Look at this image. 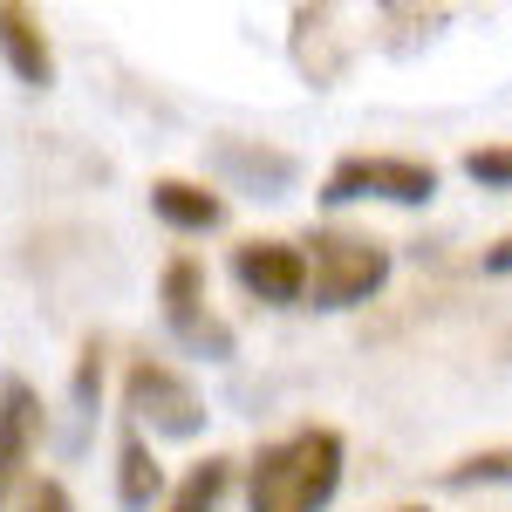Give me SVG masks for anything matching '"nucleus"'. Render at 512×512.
Listing matches in <instances>:
<instances>
[{"label": "nucleus", "mask_w": 512, "mask_h": 512, "mask_svg": "<svg viewBox=\"0 0 512 512\" xmlns=\"http://www.w3.org/2000/svg\"><path fill=\"white\" fill-rule=\"evenodd\" d=\"M342 465H349V444L328 424L274 437L246 465V512H328V499L342 492Z\"/></svg>", "instance_id": "obj_1"}, {"label": "nucleus", "mask_w": 512, "mask_h": 512, "mask_svg": "<svg viewBox=\"0 0 512 512\" xmlns=\"http://www.w3.org/2000/svg\"><path fill=\"white\" fill-rule=\"evenodd\" d=\"M390 287V246L369 233H342V226H321L308 239V308H362Z\"/></svg>", "instance_id": "obj_2"}, {"label": "nucleus", "mask_w": 512, "mask_h": 512, "mask_svg": "<svg viewBox=\"0 0 512 512\" xmlns=\"http://www.w3.org/2000/svg\"><path fill=\"white\" fill-rule=\"evenodd\" d=\"M123 417H130L137 431L164 437V444H192V437H205V424H212V410H205V396L192 390V376H178L171 362H151V355H137V362L123 369Z\"/></svg>", "instance_id": "obj_3"}, {"label": "nucleus", "mask_w": 512, "mask_h": 512, "mask_svg": "<svg viewBox=\"0 0 512 512\" xmlns=\"http://www.w3.org/2000/svg\"><path fill=\"white\" fill-rule=\"evenodd\" d=\"M158 315H164V335H171L185 355H198V362H233L239 335L219 321L212 287H205V267H198L192 253H178V260L164 267V280H158Z\"/></svg>", "instance_id": "obj_4"}, {"label": "nucleus", "mask_w": 512, "mask_h": 512, "mask_svg": "<svg viewBox=\"0 0 512 512\" xmlns=\"http://www.w3.org/2000/svg\"><path fill=\"white\" fill-rule=\"evenodd\" d=\"M321 205H355V198H383V205H431L437 198V164L424 158H383V151H349L328 164Z\"/></svg>", "instance_id": "obj_5"}, {"label": "nucleus", "mask_w": 512, "mask_h": 512, "mask_svg": "<svg viewBox=\"0 0 512 512\" xmlns=\"http://www.w3.org/2000/svg\"><path fill=\"white\" fill-rule=\"evenodd\" d=\"M233 280L267 301V308H301L308 301V246L294 239H246L233 246Z\"/></svg>", "instance_id": "obj_6"}, {"label": "nucleus", "mask_w": 512, "mask_h": 512, "mask_svg": "<svg viewBox=\"0 0 512 512\" xmlns=\"http://www.w3.org/2000/svg\"><path fill=\"white\" fill-rule=\"evenodd\" d=\"M212 171L239 185V192L253 198H287L301 185V158H287V151H267V144H253V137H219L212 144Z\"/></svg>", "instance_id": "obj_7"}, {"label": "nucleus", "mask_w": 512, "mask_h": 512, "mask_svg": "<svg viewBox=\"0 0 512 512\" xmlns=\"http://www.w3.org/2000/svg\"><path fill=\"white\" fill-rule=\"evenodd\" d=\"M35 437H41V396L28 390L21 376H7V383H0V506H7V492L28 472Z\"/></svg>", "instance_id": "obj_8"}, {"label": "nucleus", "mask_w": 512, "mask_h": 512, "mask_svg": "<svg viewBox=\"0 0 512 512\" xmlns=\"http://www.w3.org/2000/svg\"><path fill=\"white\" fill-rule=\"evenodd\" d=\"M0 62L14 69L21 89H48L55 82V48L41 35V21L28 7H14V0H0Z\"/></svg>", "instance_id": "obj_9"}, {"label": "nucleus", "mask_w": 512, "mask_h": 512, "mask_svg": "<svg viewBox=\"0 0 512 512\" xmlns=\"http://www.w3.org/2000/svg\"><path fill=\"white\" fill-rule=\"evenodd\" d=\"M158 499H171L158 451L144 444V431H137V424H123V437H117V506L123 512H151Z\"/></svg>", "instance_id": "obj_10"}, {"label": "nucleus", "mask_w": 512, "mask_h": 512, "mask_svg": "<svg viewBox=\"0 0 512 512\" xmlns=\"http://www.w3.org/2000/svg\"><path fill=\"white\" fill-rule=\"evenodd\" d=\"M151 212H158L171 233H212L226 219V198L192 185V178H151Z\"/></svg>", "instance_id": "obj_11"}, {"label": "nucleus", "mask_w": 512, "mask_h": 512, "mask_svg": "<svg viewBox=\"0 0 512 512\" xmlns=\"http://www.w3.org/2000/svg\"><path fill=\"white\" fill-rule=\"evenodd\" d=\"M226 492H233V458H205V465H192V472L171 485L164 512H219Z\"/></svg>", "instance_id": "obj_12"}, {"label": "nucleus", "mask_w": 512, "mask_h": 512, "mask_svg": "<svg viewBox=\"0 0 512 512\" xmlns=\"http://www.w3.org/2000/svg\"><path fill=\"white\" fill-rule=\"evenodd\" d=\"M451 492H472V485H512V451H472L444 472Z\"/></svg>", "instance_id": "obj_13"}, {"label": "nucleus", "mask_w": 512, "mask_h": 512, "mask_svg": "<svg viewBox=\"0 0 512 512\" xmlns=\"http://www.w3.org/2000/svg\"><path fill=\"white\" fill-rule=\"evenodd\" d=\"M465 178H472V185H485V192H512V144L465 151Z\"/></svg>", "instance_id": "obj_14"}, {"label": "nucleus", "mask_w": 512, "mask_h": 512, "mask_svg": "<svg viewBox=\"0 0 512 512\" xmlns=\"http://www.w3.org/2000/svg\"><path fill=\"white\" fill-rule=\"evenodd\" d=\"M96 396H103V342H82L76 355V410L96 417Z\"/></svg>", "instance_id": "obj_15"}, {"label": "nucleus", "mask_w": 512, "mask_h": 512, "mask_svg": "<svg viewBox=\"0 0 512 512\" xmlns=\"http://www.w3.org/2000/svg\"><path fill=\"white\" fill-rule=\"evenodd\" d=\"M21 512H76V499H69V485H62V478H35Z\"/></svg>", "instance_id": "obj_16"}, {"label": "nucleus", "mask_w": 512, "mask_h": 512, "mask_svg": "<svg viewBox=\"0 0 512 512\" xmlns=\"http://www.w3.org/2000/svg\"><path fill=\"white\" fill-rule=\"evenodd\" d=\"M485 274H512V239H499V246H485V260H478Z\"/></svg>", "instance_id": "obj_17"}, {"label": "nucleus", "mask_w": 512, "mask_h": 512, "mask_svg": "<svg viewBox=\"0 0 512 512\" xmlns=\"http://www.w3.org/2000/svg\"><path fill=\"white\" fill-rule=\"evenodd\" d=\"M403 512H424V506H403Z\"/></svg>", "instance_id": "obj_18"}]
</instances>
